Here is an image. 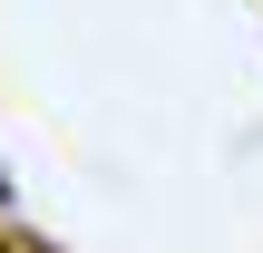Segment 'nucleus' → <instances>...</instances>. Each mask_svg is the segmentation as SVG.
<instances>
[{
	"label": "nucleus",
	"instance_id": "obj_1",
	"mask_svg": "<svg viewBox=\"0 0 263 253\" xmlns=\"http://www.w3.org/2000/svg\"><path fill=\"white\" fill-rule=\"evenodd\" d=\"M10 253H68V244H49V234H10Z\"/></svg>",
	"mask_w": 263,
	"mask_h": 253
},
{
	"label": "nucleus",
	"instance_id": "obj_2",
	"mask_svg": "<svg viewBox=\"0 0 263 253\" xmlns=\"http://www.w3.org/2000/svg\"><path fill=\"white\" fill-rule=\"evenodd\" d=\"M10 215H20V185H10V166H0V224H10Z\"/></svg>",
	"mask_w": 263,
	"mask_h": 253
},
{
	"label": "nucleus",
	"instance_id": "obj_3",
	"mask_svg": "<svg viewBox=\"0 0 263 253\" xmlns=\"http://www.w3.org/2000/svg\"><path fill=\"white\" fill-rule=\"evenodd\" d=\"M0 253H10V244H0Z\"/></svg>",
	"mask_w": 263,
	"mask_h": 253
}]
</instances>
